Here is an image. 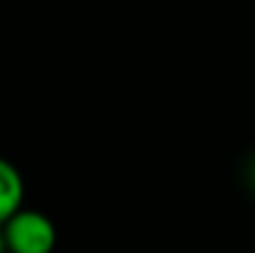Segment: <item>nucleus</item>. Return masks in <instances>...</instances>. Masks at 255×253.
<instances>
[{"instance_id":"1","label":"nucleus","mask_w":255,"mask_h":253,"mask_svg":"<svg viewBox=\"0 0 255 253\" xmlns=\"http://www.w3.org/2000/svg\"><path fill=\"white\" fill-rule=\"evenodd\" d=\"M7 249L15 253H47L55 246V226L52 221L30 209H17L5 224Z\"/></svg>"},{"instance_id":"2","label":"nucleus","mask_w":255,"mask_h":253,"mask_svg":"<svg viewBox=\"0 0 255 253\" xmlns=\"http://www.w3.org/2000/svg\"><path fill=\"white\" fill-rule=\"evenodd\" d=\"M22 194L25 186L17 169L0 157V226L22 206Z\"/></svg>"},{"instance_id":"3","label":"nucleus","mask_w":255,"mask_h":253,"mask_svg":"<svg viewBox=\"0 0 255 253\" xmlns=\"http://www.w3.org/2000/svg\"><path fill=\"white\" fill-rule=\"evenodd\" d=\"M7 249V239H5V229H0V251Z\"/></svg>"}]
</instances>
